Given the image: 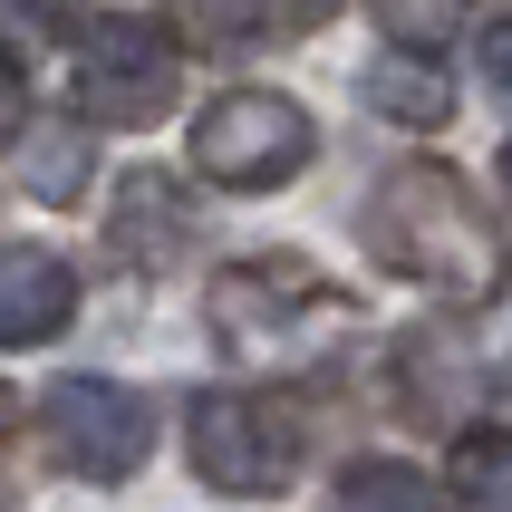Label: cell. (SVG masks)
<instances>
[{"mask_svg":"<svg viewBox=\"0 0 512 512\" xmlns=\"http://www.w3.org/2000/svg\"><path fill=\"white\" fill-rule=\"evenodd\" d=\"M484 78H493V97L512 107V20H484Z\"/></svg>","mask_w":512,"mask_h":512,"instance_id":"cell-16","label":"cell"},{"mask_svg":"<svg viewBox=\"0 0 512 512\" xmlns=\"http://www.w3.org/2000/svg\"><path fill=\"white\" fill-rule=\"evenodd\" d=\"M503 184H512V155H503Z\"/></svg>","mask_w":512,"mask_h":512,"instance_id":"cell-19","label":"cell"},{"mask_svg":"<svg viewBox=\"0 0 512 512\" xmlns=\"http://www.w3.org/2000/svg\"><path fill=\"white\" fill-rule=\"evenodd\" d=\"M203 39H300V29H310V10H252V20H242V10H203Z\"/></svg>","mask_w":512,"mask_h":512,"instance_id":"cell-13","label":"cell"},{"mask_svg":"<svg viewBox=\"0 0 512 512\" xmlns=\"http://www.w3.org/2000/svg\"><path fill=\"white\" fill-rule=\"evenodd\" d=\"M368 252L445 310H493L512 281V242L455 165H397L368 194Z\"/></svg>","mask_w":512,"mask_h":512,"instance_id":"cell-1","label":"cell"},{"mask_svg":"<svg viewBox=\"0 0 512 512\" xmlns=\"http://www.w3.org/2000/svg\"><path fill=\"white\" fill-rule=\"evenodd\" d=\"M368 107L387 116V126L435 136V126L455 116V87H445V68H426V58H387V68H368Z\"/></svg>","mask_w":512,"mask_h":512,"instance_id":"cell-10","label":"cell"},{"mask_svg":"<svg viewBox=\"0 0 512 512\" xmlns=\"http://www.w3.org/2000/svg\"><path fill=\"white\" fill-rule=\"evenodd\" d=\"M10 155H20V184H29L39 203H68V194L87 184V165H97V145H87L78 116H29Z\"/></svg>","mask_w":512,"mask_h":512,"instance_id":"cell-9","label":"cell"},{"mask_svg":"<svg viewBox=\"0 0 512 512\" xmlns=\"http://www.w3.org/2000/svg\"><path fill=\"white\" fill-rule=\"evenodd\" d=\"M20 126H29V68H20L10 49H0V145L20 136Z\"/></svg>","mask_w":512,"mask_h":512,"instance_id":"cell-15","label":"cell"},{"mask_svg":"<svg viewBox=\"0 0 512 512\" xmlns=\"http://www.w3.org/2000/svg\"><path fill=\"white\" fill-rule=\"evenodd\" d=\"M310 107L281 97V87H223L213 107L194 116V165L232 194H271L290 174L310 165Z\"/></svg>","mask_w":512,"mask_h":512,"instance_id":"cell-4","label":"cell"},{"mask_svg":"<svg viewBox=\"0 0 512 512\" xmlns=\"http://www.w3.org/2000/svg\"><path fill=\"white\" fill-rule=\"evenodd\" d=\"M213 339L242 358V368H290V358H310L329 329H339V290H329V271L319 261H232V271H213Z\"/></svg>","mask_w":512,"mask_h":512,"instance_id":"cell-2","label":"cell"},{"mask_svg":"<svg viewBox=\"0 0 512 512\" xmlns=\"http://www.w3.org/2000/svg\"><path fill=\"white\" fill-rule=\"evenodd\" d=\"M107 242H116V261H126V271H174V252L194 242V194H184L174 174L136 165L126 184H116V223H107Z\"/></svg>","mask_w":512,"mask_h":512,"instance_id":"cell-7","label":"cell"},{"mask_svg":"<svg viewBox=\"0 0 512 512\" xmlns=\"http://www.w3.org/2000/svg\"><path fill=\"white\" fill-rule=\"evenodd\" d=\"M78 107L97 126H155L174 107V39L155 20L78 29Z\"/></svg>","mask_w":512,"mask_h":512,"instance_id":"cell-5","label":"cell"},{"mask_svg":"<svg viewBox=\"0 0 512 512\" xmlns=\"http://www.w3.org/2000/svg\"><path fill=\"white\" fill-rule=\"evenodd\" d=\"M0 512H10V484H0Z\"/></svg>","mask_w":512,"mask_h":512,"instance_id":"cell-18","label":"cell"},{"mask_svg":"<svg viewBox=\"0 0 512 512\" xmlns=\"http://www.w3.org/2000/svg\"><path fill=\"white\" fill-rule=\"evenodd\" d=\"M455 503L464 512H512V426H474L455 445Z\"/></svg>","mask_w":512,"mask_h":512,"instance_id":"cell-12","label":"cell"},{"mask_svg":"<svg viewBox=\"0 0 512 512\" xmlns=\"http://www.w3.org/2000/svg\"><path fill=\"white\" fill-rule=\"evenodd\" d=\"M10 426H20V397H10V387H0V435H10Z\"/></svg>","mask_w":512,"mask_h":512,"instance_id":"cell-17","label":"cell"},{"mask_svg":"<svg viewBox=\"0 0 512 512\" xmlns=\"http://www.w3.org/2000/svg\"><path fill=\"white\" fill-rule=\"evenodd\" d=\"M329 512H445V484L435 474H416V464H348L339 493H329Z\"/></svg>","mask_w":512,"mask_h":512,"instance_id":"cell-11","label":"cell"},{"mask_svg":"<svg viewBox=\"0 0 512 512\" xmlns=\"http://www.w3.org/2000/svg\"><path fill=\"white\" fill-rule=\"evenodd\" d=\"M49 445H58L68 474H87V484H126V474L155 455V406H145L136 387H116V377H58Z\"/></svg>","mask_w":512,"mask_h":512,"instance_id":"cell-6","label":"cell"},{"mask_svg":"<svg viewBox=\"0 0 512 512\" xmlns=\"http://www.w3.org/2000/svg\"><path fill=\"white\" fill-rule=\"evenodd\" d=\"M78 319V271L39 242H10L0 252V348H39Z\"/></svg>","mask_w":512,"mask_h":512,"instance_id":"cell-8","label":"cell"},{"mask_svg":"<svg viewBox=\"0 0 512 512\" xmlns=\"http://www.w3.org/2000/svg\"><path fill=\"white\" fill-rule=\"evenodd\" d=\"M184 445H194V474L213 493H242V503H271V493L300 484V426H290L281 397L261 387H203L184 406Z\"/></svg>","mask_w":512,"mask_h":512,"instance_id":"cell-3","label":"cell"},{"mask_svg":"<svg viewBox=\"0 0 512 512\" xmlns=\"http://www.w3.org/2000/svg\"><path fill=\"white\" fill-rule=\"evenodd\" d=\"M377 29H387V39H397V49H406V39H416V49H435V39H455V10H377Z\"/></svg>","mask_w":512,"mask_h":512,"instance_id":"cell-14","label":"cell"}]
</instances>
